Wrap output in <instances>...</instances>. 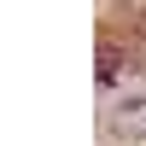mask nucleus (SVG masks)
Here are the masks:
<instances>
[{
	"label": "nucleus",
	"instance_id": "obj_1",
	"mask_svg": "<svg viewBox=\"0 0 146 146\" xmlns=\"http://www.w3.org/2000/svg\"><path fill=\"white\" fill-rule=\"evenodd\" d=\"M123 70V47H100V82H117Z\"/></svg>",
	"mask_w": 146,
	"mask_h": 146
}]
</instances>
